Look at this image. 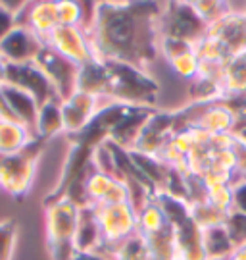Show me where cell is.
Returning <instances> with one entry per match:
<instances>
[{"mask_svg": "<svg viewBox=\"0 0 246 260\" xmlns=\"http://www.w3.org/2000/svg\"><path fill=\"white\" fill-rule=\"evenodd\" d=\"M0 156H2V154H0Z\"/></svg>", "mask_w": 246, "mask_h": 260, "instance_id": "cell-29", "label": "cell"}, {"mask_svg": "<svg viewBox=\"0 0 246 260\" xmlns=\"http://www.w3.org/2000/svg\"><path fill=\"white\" fill-rule=\"evenodd\" d=\"M35 64L43 70V74L54 85L58 99L64 103L73 93H77V77H79V66L65 60L64 56L56 54L52 48H45L39 52Z\"/></svg>", "mask_w": 246, "mask_h": 260, "instance_id": "cell-6", "label": "cell"}, {"mask_svg": "<svg viewBox=\"0 0 246 260\" xmlns=\"http://www.w3.org/2000/svg\"><path fill=\"white\" fill-rule=\"evenodd\" d=\"M162 6L104 2L94 4L87 37L96 62H121L145 70L160 52Z\"/></svg>", "mask_w": 246, "mask_h": 260, "instance_id": "cell-1", "label": "cell"}, {"mask_svg": "<svg viewBox=\"0 0 246 260\" xmlns=\"http://www.w3.org/2000/svg\"><path fill=\"white\" fill-rule=\"evenodd\" d=\"M171 260H185V258H183L181 254H175V256H173V258H171Z\"/></svg>", "mask_w": 246, "mask_h": 260, "instance_id": "cell-28", "label": "cell"}, {"mask_svg": "<svg viewBox=\"0 0 246 260\" xmlns=\"http://www.w3.org/2000/svg\"><path fill=\"white\" fill-rule=\"evenodd\" d=\"M65 133L64 116H62V101H50V103L39 106L35 123V139L48 141Z\"/></svg>", "mask_w": 246, "mask_h": 260, "instance_id": "cell-14", "label": "cell"}, {"mask_svg": "<svg viewBox=\"0 0 246 260\" xmlns=\"http://www.w3.org/2000/svg\"><path fill=\"white\" fill-rule=\"evenodd\" d=\"M46 141H31L25 149L16 154L0 156V189L8 195L21 199L31 191L35 181L39 156L43 154Z\"/></svg>", "mask_w": 246, "mask_h": 260, "instance_id": "cell-3", "label": "cell"}, {"mask_svg": "<svg viewBox=\"0 0 246 260\" xmlns=\"http://www.w3.org/2000/svg\"><path fill=\"white\" fill-rule=\"evenodd\" d=\"M19 23L27 25L37 37L45 39L54 31L60 21H58V2H33L27 4L23 14L19 16Z\"/></svg>", "mask_w": 246, "mask_h": 260, "instance_id": "cell-11", "label": "cell"}, {"mask_svg": "<svg viewBox=\"0 0 246 260\" xmlns=\"http://www.w3.org/2000/svg\"><path fill=\"white\" fill-rule=\"evenodd\" d=\"M189 214H191L192 222L204 230H210V228H218V225H225L229 214L221 212L219 208L208 203V199H198V201H189Z\"/></svg>", "mask_w": 246, "mask_h": 260, "instance_id": "cell-16", "label": "cell"}, {"mask_svg": "<svg viewBox=\"0 0 246 260\" xmlns=\"http://www.w3.org/2000/svg\"><path fill=\"white\" fill-rule=\"evenodd\" d=\"M18 243V223L16 220L0 222V260H12Z\"/></svg>", "mask_w": 246, "mask_h": 260, "instance_id": "cell-23", "label": "cell"}, {"mask_svg": "<svg viewBox=\"0 0 246 260\" xmlns=\"http://www.w3.org/2000/svg\"><path fill=\"white\" fill-rule=\"evenodd\" d=\"M92 212H94L98 230H100L102 245L98 249L118 247V245L127 241L129 237H133L137 233L138 214L131 203H123V205L114 206H94Z\"/></svg>", "mask_w": 246, "mask_h": 260, "instance_id": "cell-4", "label": "cell"}, {"mask_svg": "<svg viewBox=\"0 0 246 260\" xmlns=\"http://www.w3.org/2000/svg\"><path fill=\"white\" fill-rule=\"evenodd\" d=\"M204 191H206L208 203H212L221 212L225 214L233 212V208H235V187L233 185H229V183L210 185V187H204Z\"/></svg>", "mask_w": 246, "mask_h": 260, "instance_id": "cell-21", "label": "cell"}, {"mask_svg": "<svg viewBox=\"0 0 246 260\" xmlns=\"http://www.w3.org/2000/svg\"><path fill=\"white\" fill-rule=\"evenodd\" d=\"M225 230H227L235 249L246 245V214L233 210L229 214L227 222H225Z\"/></svg>", "mask_w": 246, "mask_h": 260, "instance_id": "cell-24", "label": "cell"}, {"mask_svg": "<svg viewBox=\"0 0 246 260\" xmlns=\"http://www.w3.org/2000/svg\"><path fill=\"white\" fill-rule=\"evenodd\" d=\"M6 83L29 93L39 106L50 103V101H60L54 85L50 83V79L43 74V70L35 62H31V64H8Z\"/></svg>", "mask_w": 246, "mask_h": 260, "instance_id": "cell-7", "label": "cell"}, {"mask_svg": "<svg viewBox=\"0 0 246 260\" xmlns=\"http://www.w3.org/2000/svg\"><path fill=\"white\" fill-rule=\"evenodd\" d=\"M45 45L52 48L56 54L64 56L65 60L73 62L75 66H85L92 62L91 43L87 37L85 27H67V25H58V27L45 39Z\"/></svg>", "mask_w": 246, "mask_h": 260, "instance_id": "cell-8", "label": "cell"}, {"mask_svg": "<svg viewBox=\"0 0 246 260\" xmlns=\"http://www.w3.org/2000/svg\"><path fill=\"white\" fill-rule=\"evenodd\" d=\"M46 210V243L52 260H72L77 252L75 249V235L79 225L77 206L69 199H58L52 203H45Z\"/></svg>", "mask_w": 246, "mask_h": 260, "instance_id": "cell-2", "label": "cell"}, {"mask_svg": "<svg viewBox=\"0 0 246 260\" xmlns=\"http://www.w3.org/2000/svg\"><path fill=\"white\" fill-rule=\"evenodd\" d=\"M169 228V222L165 218L164 210L160 208V205L156 203L154 199L138 212V228L137 233H140L143 237H150L156 233H162L164 230Z\"/></svg>", "mask_w": 246, "mask_h": 260, "instance_id": "cell-18", "label": "cell"}, {"mask_svg": "<svg viewBox=\"0 0 246 260\" xmlns=\"http://www.w3.org/2000/svg\"><path fill=\"white\" fill-rule=\"evenodd\" d=\"M6 70H8V62L0 56V87L6 85Z\"/></svg>", "mask_w": 246, "mask_h": 260, "instance_id": "cell-27", "label": "cell"}, {"mask_svg": "<svg viewBox=\"0 0 246 260\" xmlns=\"http://www.w3.org/2000/svg\"><path fill=\"white\" fill-rule=\"evenodd\" d=\"M27 4L29 2H0V43L10 31H14L19 25V16L27 8Z\"/></svg>", "mask_w": 246, "mask_h": 260, "instance_id": "cell-22", "label": "cell"}, {"mask_svg": "<svg viewBox=\"0 0 246 260\" xmlns=\"http://www.w3.org/2000/svg\"><path fill=\"white\" fill-rule=\"evenodd\" d=\"M246 94V50L229 56L223 70V101Z\"/></svg>", "mask_w": 246, "mask_h": 260, "instance_id": "cell-13", "label": "cell"}, {"mask_svg": "<svg viewBox=\"0 0 246 260\" xmlns=\"http://www.w3.org/2000/svg\"><path fill=\"white\" fill-rule=\"evenodd\" d=\"M43 48H45L43 39L37 37L27 25L19 23L18 27L2 39L0 56L8 64H31L37 60V56Z\"/></svg>", "mask_w": 246, "mask_h": 260, "instance_id": "cell-9", "label": "cell"}, {"mask_svg": "<svg viewBox=\"0 0 246 260\" xmlns=\"http://www.w3.org/2000/svg\"><path fill=\"white\" fill-rule=\"evenodd\" d=\"M102 245L100 230L94 218L91 206H83L79 212V225L75 235V249L77 252H94Z\"/></svg>", "mask_w": 246, "mask_h": 260, "instance_id": "cell-15", "label": "cell"}, {"mask_svg": "<svg viewBox=\"0 0 246 260\" xmlns=\"http://www.w3.org/2000/svg\"><path fill=\"white\" fill-rule=\"evenodd\" d=\"M58 21L67 27H87L89 18L85 14V6L79 2H58Z\"/></svg>", "mask_w": 246, "mask_h": 260, "instance_id": "cell-20", "label": "cell"}, {"mask_svg": "<svg viewBox=\"0 0 246 260\" xmlns=\"http://www.w3.org/2000/svg\"><path fill=\"white\" fill-rule=\"evenodd\" d=\"M110 104H114L112 99H100V96L83 93V91L73 93L67 101L62 103V116H64V127L67 137L87 129L92 120L104 108H108Z\"/></svg>", "mask_w": 246, "mask_h": 260, "instance_id": "cell-5", "label": "cell"}, {"mask_svg": "<svg viewBox=\"0 0 246 260\" xmlns=\"http://www.w3.org/2000/svg\"><path fill=\"white\" fill-rule=\"evenodd\" d=\"M225 260H246V245H242V247H237V249L231 252Z\"/></svg>", "mask_w": 246, "mask_h": 260, "instance_id": "cell-26", "label": "cell"}, {"mask_svg": "<svg viewBox=\"0 0 246 260\" xmlns=\"http://www.w3.org/2000/svg\"><path fill=\"white\" fill-rule=\"evenodd\" d=\"M202 243L208 254V260H225L235 251L231 237H229L225 225H218V228H210L202 232Z\"/></svg>", "mask_w": 246, "mask_h": 260, "instance_id": "cell-17", "label": "cell"}, {"mask_svg": "<svg viewBox=\"0 0 246 260\" xmlns=\"http://www.w3.org/2000/svg\"><path fill=\"white\" fill-rule=\"evenodd\" d=\"M31 141H35V135L29 127L14 118L0 116V154L8 156V154L21 152Z\"/></svg>", "mask_w": 246, "mask_h": 260, "instance_id": "cell-12", "label": "cell"}, {"mask_svg": "<svg viewBox=\"0 0 246 260\" xmlns=\"http://www.w3.org/2000/svg\"><path fill=\"white\" fill-rule=\"evenodd\" d=\"M165 62H167L169 70H171L177 77L187 79V81H192V79L196 77V74H198V64H200V60H198V56L194 52V48L171 56V58H167Z\"/></svg>", "mask_w": 246, "mask_h": 260, "instance_id": "cell-19", "label": "cell"}, {"mask_svg": "<svg viewBox=\"0 0 246 260\" xmlns=\"http://www.w3.org/2000/svg\"><path fill=\"white\" fill-rule=\"evenodd\" d=\"M72 260H106L100 254H94V252H75L72 256Z\"/></svg>", "mask_w": 246, "mask_h": 260, "instance_id": "cell-25", "label": "cell"}, {"mask_svg": "<svg viewBox=\"0 0 246 260\" xmlns=\"http://www.w3.org/2000/svg\"><path fill=\"white\" fill-rule=\"evenodd\" d=\"M0 96L8 108L10 116L19 123H23L25 127L33 131L35 135V123H37V114H39V104L29 93L21 91L14 85H2L0 87Z\"/></svg>", "mask_w": 246, "mask_h": 260, "instance_id": "cell-10", "label": "cell"}]
</instances>
